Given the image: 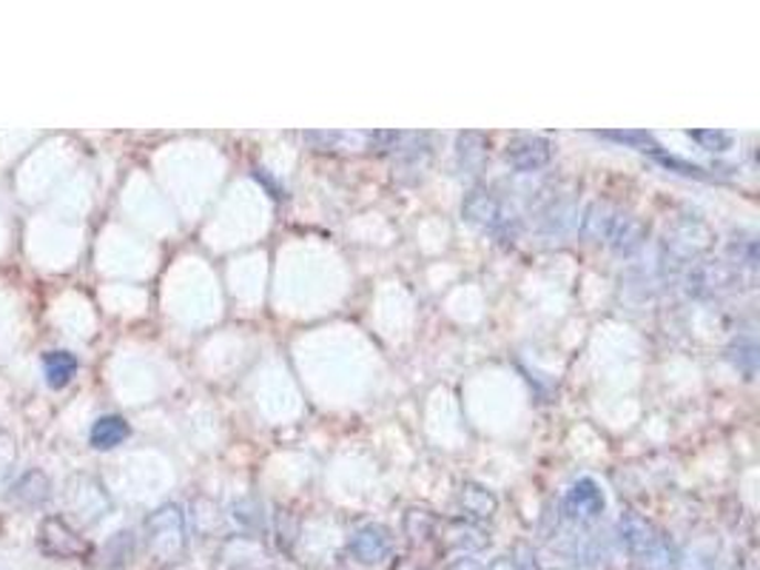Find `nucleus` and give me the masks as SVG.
I'll return each instance as SVG.
<instances>
[{"mask_svg": "<svg viewBox=\"0 0 760 570\" xmlns=\"http://www.w3.org/2000/svg\"><path fill=\"white\" fill-rule=\"evenodd\" d=\"M621 542L626 545L630 557L641 564L644 570H678L680 553L669 534L653 525L650 519L638 514L621 516Z\"/></svg>", "mask_w": 760, "mask_h": 570, "instance_id": "f257e3e1", "label": "nucleus"}, {"mask_svg": "<svg viewBox=\"0 0 760 570\" xmlns=\"http://www.w3.org/2000/svg\"><path fill=\"white\" fill-rule=\"evenodd\" d=\"M584 234L595 243L610 245L619 254L638 252L646 240V225L638 218L610 203H592L584 218Z\"/></svg>", "mask_w": 760, "mask_h": 570, "instance_id": "f03ea898", "label": "nucleus"}, {"mask_svg": "<svg viewBox=\"0 0 760 570\" xmlns=\"http://www.w3.org/2000/svg\"><path fill=\"white\" fill-rule=\"evenodd\" d=\"M142 539L146 550L157 562H175L186 550V514L180 505L169 503L146 516L142 522Z\"/></svg>", "mask_w": 760, "mask_h": 570, "instance_id": "7ed1b4c3", "label": "nucleus"}, {"mask_svg": "<svg viewBox=\"0 0 760 570\" xmlns=\"http://www.w3.org/2000/svg\"><path fill=\"white\" fill-rule=\"evenodd\" d=\"M38 548L54 559H77L92 553L88 542L77 537V530L63 519V516H49L38 528Z\"/></svg>", "mask_w": 760, "mask_h": 570, "instance_id": "20e7f679", "label": "nucleus"}, {"mask_svg": "<svg viewBox=\"0 0 760 570\" xmlns=\"http://www.w3.org/2000/svg\"><path fill=\"white\" fill-rule=\"evenodd\" d=\"M606 508V496L595 479L590 476H581L579 483H572L570 490L564 494V503L561 510L567 514V519L572 522H590V519H599Z\"/></svg>", "mask_w": 760, "mask_h": 570, "instance_id": "39448f33", "label": "nucleus"}, {"mask_svg": "<svg viewBox=\"0 0 760 570\" xmlns=\"http://www.w3.org/2000/svg\"><path fill=\"white\" fill-rule=\"evenodd\" d=\"M393 539L391 530L384 525H362V528L350 537L348 553L357 559L359 564H379L391 557Z\"/></svg>", "mask_w": 760, "mask_h": 570, "instance_id": "423d86ee", "label": "nucleus"}, {"mask_svg": "<svg viewBox=\"0 0 760 570\" xmlns=\"http://www.w3.org/2000/svg\"><path fill=\"white\" fill-rule=\"evenodd\" d=\"M507 160L516 171H539L545 166H550L552 160V142L547 137L539 135H518L513 137L510 146H507Z\"/></svg>", "mask_w": 760, "mask_h": 570, "instance_id": "0eeeda50", "label": "nucleus"}, {"mask_svg": "<svg viewBox=\"0 0 760 570\" xmlns=\"http://www.w3.org/2000/svg\"><path fill=\"white\" fill-rule=\"evenodd\" d=\"M462 214H465L471 223L490 231H498L502 225H507V220H510L505 200L487 189H473L465 198V203H462Z\"/></svg>", "mask_w": 760, "mask_h": 570, "instance_id": "6e6552de", "label": "nucleus"}, {"mask_svg": "<svg viewBox=\"0 0 760 570\" xmlns=\"http://www.w3.org/2000/svg\"><path fill=\"white\" fill-rule=\"evenodd\" d=\"M83 485H86V488H81V479H77V476L68 479L66 505L74 516H81L83 522H97L108 508L95 505V499L97 503H108V496H106V490H103V485L97 483V479H92V476H83Z\"/></svg>", "mask_w": 760, "mask_h": 570, "instance_id": "1a4fd4ad", "label": "nucleus"}, {"mask_svg": "<svg viewBox=\"0 0 760 570\" xmlns=\"http://www.w3.org/2000/svg\"><path fill=\"white\" fill-rule=\"evenodd\" d=\"M456 505L462 510V516H471V519H490L498 510V499L490 488L478 483H465L458 488Z\"/></svg>", "mask_w": 760, "mask_h": 570, "instance_id": "9d476101", "label": "nucleus"}, {"mask_svg": "<svg viewBox=\"0 0 760 570\" xmlns=\"http://www.w3.org/2000/svg\"><path fill=\"white\" fill-rule=\"evenodd\" d=\"M9 496H12L18 505H29V508H34V505H43L49 496H52V479H49L43 471L32 468L12 485Z\"/></svg>", "mask_w": 760, "mask_h": 570, "instance_id": "9b49d317", "label": "nucleus"}, {"mask_svg": "<svg viewBox=\"0 0 760 570\" xmlns=\"http://www.w3.org/2000/svg\"><path fill=\"white\" fill-rule=\"evenodd\" d=\"M128 434H131V428H128V422L123 416L106 414L88 431V445L95 451H112L117 445H123L128 440Z\"/></svg>", "mask_w": 760, "mask_h": 570, "instance_id": "f8f14e48", "label": "nucleus"}, {"mask_svg": "<svg viewBox=\"0 0 760 570\" xmlns=\"http://www.w3.org/2000/svg\"><path fill=\"white\" fill-rule=\"evenodd\" d=\"M77 368H81V362L72 351L43 353V377H46L49 388H54V391L66 388L77 377Z\"/></svg>", "mask_w": 760, "mask_h": 570, "instance_id": "ddd939ff", "label": "nucleus"}, {"mask_svg": "<svg viewBox=\"0 0 760 570\" xmlns=\"http://www.w3.org/2000/svg\"><path fill=\"white\" fill-rule=\"evenodd\" d=\"M131 557H135V539H131V534H128V530H123V534H117V537L108 539L106 548L101 550V559H108V562L103 564V570L126 568V564L131 562Z\"/></svg>", "mask_w": 760, "mask_h": 570, "instance_id": "4468645a", "label": "nucleus"}, {"mask_svg": "<svg viewBox=\"0 0 760 570\" xmlns=\"http://www.w3.org/2000/svg\"><path fill=\"white\" fill-rule=\"evenodd\" d=\"M485 137L478 135V131H465V135H458V160H462V166L465 169H473L478 171L482 169V163H485Z\"/></svg>", "mask_w": 760, "mask_h": 570, "instance_id": "2eb2a0df", "label": "nucleus"}, {"mask_svg": "<svg viewBox=\"0 0 760 570\" xmlns=\"http://www.w3.org/2000/svg\"><path fill=\"white\" fill-rule=\"evenodd\" d=\"M687 137L707 151H727L732 146V135L724 129H689Z\"/></svg>", "mask_w": 760, "mask_h": 570, "instance_id": "dca6fc26", "label": "nucleus"}, {"mask_svg": "<svg viewBox=\"0 0 760 570\" xmlns=\"http://www.w3.org/2000/svg\"><path fill=\"white\" fill-rule=\"evenodd\" d=\"M599 137L626 142V146H633V149L638 151H650V155L661 151V146L653 140V135H646V131H599Z\"/></svg>", "mask_w": 760, "mask_h": 570, "instance_id": "f3484780", "label": "nucleus"}, {"mask_svg": "<svg viewBox=\"0 0 760 570\" xmlns=\"http://www.w3.org/2000/svg\"><path fill=\"white\" fill-rule=\"evenodd\" d=\"M402 137H404L402 131H370L368 140H370V149H377L379 155H384V151L397 149Z\"/></svg>", "mask_w": 760, "mask_h": 570, "instance_id": "a211bd4d", "label": "nucleus"}, {"mask_svg": "<svg viewBox=\"0 0 760 570\" xmlns=\"http://www.w3.org/2000/svg\"><path fill=\"white\" fill-rule=\"evenodd\" d=\"M444 570H487L485 564L482 562H476V559H471V557H462V559H453L451 564Z\"/></svg>", "mask_w": 760, "mask_h": 570, "instance_id": "6ab92c4d", "label": "nucleus"}]
</instances>
